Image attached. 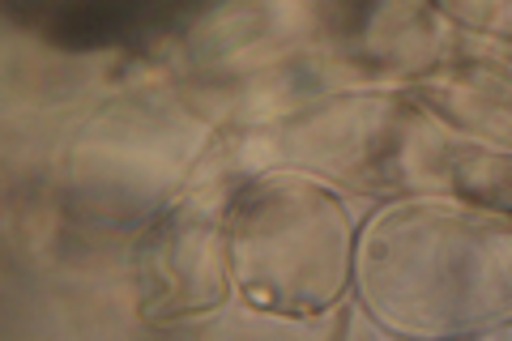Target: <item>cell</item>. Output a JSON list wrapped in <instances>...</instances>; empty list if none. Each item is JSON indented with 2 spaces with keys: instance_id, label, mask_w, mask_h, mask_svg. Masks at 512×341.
Wrapping results in <instances>:
<instances>
[{
  "instance_id": "6da1fadb",
  "label": "cell",
  "mask_w": 512,
  "mask_h": 341,
  "mask_svg": "<svg viewBox=\"0 0 512 341\" xmlns=\"http://www.w3.org/2000/svg\"><path fill=\"white\" fill-rule=\"evenodd\" d=\"M128 22H141V13H69V18H60L52 26V39L56 43H107L116 35H128Z\"/></svg>"
}]
</instances>
